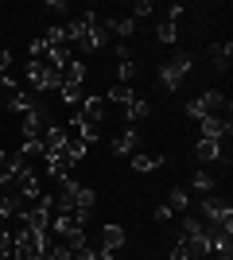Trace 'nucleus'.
<instances>
[{"instance_id":"obj_12","label":"nucleus","mask_w":233,"mask_h":260,"mask_svg":"<svg viewBox=\"0 0 233 260\" xmlns=\"http://www.w3.org/2000/svg\"><path fill=\"white\" fill-rule=\"evenodd\" d=\"M82 82H86V62H82V58H70L66 70H62V86L82 89Z\"/></svg>"},{"instance_id":"obj_26","label":"nucleus","mask_w":233,"mask_h":260,"mask_svg":"<svg viewBox=\"0 0 233 260\" xmlns=\"http://www.w3.org/2000/svg\"><path fill=\"white\" fill-rule=\"evenodd\" d=\"M152 12H155L152 0H140V4H132V20H144V16H152Z\"/></svg>"},{"instance_id":"obj_31","label":"nucleus","mask_w":233,"mask_h":260,"mask_svg":"<svg viewBox=\"0 0 233 260\" xmlns=\"http://www.w3.org/2000/svg\"><path fill=\"white\" fill-rule=\"evenodd\" d=\"M132 58V51H128V43H117V62H128Z\"/></svg>"},{"instance_id":"obj_7","label":"nucleus","mask_w":233,"mask_h":260,"mask_svg":"<svg viewBox=\"0 0 233 260\" xmlns=\"http://www.w3.org/2000/svg\"><path fill=\"white\" fill-rule=\"evenodd\" d=\"M78 117L89 120V124L97 128L101 120H105V98H82V109H78Z\"/></svg>"},{"instance_id":"obj_15","label":"nucleus","mask_w":233,"mask_h":260,"mask_svg":"<svg viewBox=\"0 0 233 260\" xmlns=\"http://www.w3.org/2000/svg\"><path fill=\"white\" fill-rule=\"evenodd\" d=\"M229 58H233V43H214L210 47V66L214 70H229Z\"/></svg>"},{"instance_id":"obj_5","label":"nucleus","mask_w":233,"mask_h":260,"mask_svg":"<svg viewBox=\"0 0 233 260\" xmlns=\"http://www.w3.org/2000/svg\"><path fill=\"white\" fill-rule=\"evenodd\" d=\"M47 113L43 109H31L27 117H23V124H20V132H23V140H43V132H47Z\"/></svg>"},{"instance_id":"obj_32","label":"nucleus","mask_w":233,"mask_h":260,"mask_svg":"<svg viewBox=\"0 0 233 260\" xmlns=\"http://www.w3.org/2000/svg\"><path fill=\"white\" fill-rule=\"evenodd\" d=\"M171 217H175V214H171V210H167V206H159V210H155V221H159V225H167Z\"/></svg>"},{"instance_id":"obj_4","label":"nucleus","mask_w":233,"mask_h":260,"mask_svg":"<svg viewBox=\"0 0 233 260\" xmlns=\"http://www.w3.org/2000/svg\"><path fill=\"white\" fill-rule=\"evenodd\" d=\"M206 229H233V210L225 202H218L214 194L202 198V217H198Z\"/></svg>"},{"instance_id":"obj_24","label":"nucleus","mask_w":233,"mask_h":260,"mask_svg":"<svg viewBox=\"0 0 233 260\" xmlns=\"http://www.w3.org/2000/svg\"><path fill=\"white\" fill-rule=\"evenodd\" d=\"M132 78H136V62L128 58V62L117 66V82H121V86H132Z\"/></svg>"},{"instance_id":"obj_9","label":"nucleus","mask_w":233,"mask_h":260,"mask_svg":"<svg viewBox=\"0 0 233 260\" xmlns=\"http://www.w3.org/2000/svg\"><path fill=\"white\" fill-rule=\"evenodd\" d=\"M8 109L12 113H31V109H39V98H35L31 89H16V93H8Z\"/></svg>"},{"instance_id":"obj_27","label":"nucleus","mask_w":233,"mask_h":260,"mask_svg":"<svg viewBox=\"0 0 233 260\" xmlns=\"http://www.w3.org/2000/svg\"><path fill=\"white\" fill-rule=\"evenodd\" d=\"M183 12H187V8H183V4H167L163 20H167V23H179V20H183Z\"/></svg>"},{"instance_id":"obj_23","label":"nucleus","mask_w":233,"mask_h":260,"mask_svg":"<svg viewBox=\"0 0 233 260\" xmlns=\"http://www.w3.org/2000/svg\"><path fill=\"white\" fill-rule=\"evenodd\" d=\"M155 35H159V43H171V47H175V39H179V23H167V20H159Z\"/></svg>"},{"instance_id":"obj_11","label":"nucleus","mask_w":233,"mask_h":260,"mask_svg":"<svg viewBox=\"0 0 233 260\" xmlns=\"http://www.w3.org/2000/svg\"><path fill=\"white\" fill-rule=\"evenodd\" d=\"M136 140H140V132H136V124L132 128H124L117 140H113V155H136Z\"/></svg>"},{"instance_id":"obj_17","label":"nucleus","mask_w":233,"mask_h":260,"mask_svg":"<svg viewBox=\"0 0 233 260\" xmlns=\"http://www.w3.org/2000/svg\"><path fill=\"white\" fill-rule=\"evenodd\" d=\"M148 113H152V101H144V98H132L128 105H124V117H128V124H136V120H144Z\"/></svg>"},{"instance_id":"obj_28","label":"nucleus","mask_w":233,"mask_h":260,"mask_svg":"<svg viewBox=\"0 0 233 260\" xmlns=\"http://www.w3.org/2000/svg\"><path fill=\"white\" fill-rule=\"evenodd\" d=\"M70 260H97V249H89V245H82L78 252H70Z\"/></svg>"},{"instance_id":"obj_18","label":"nucleus","mask_w":233,"mask_h":260,"mask_svg":"<svg viewBox=\"0 0 233 260\" xmlns=\"http://www.w3.org/2000/svg\"><path fill=\"white\" fill-rule=\"evenodd\" d=\"M105 31H113L117 39H128V35L136 31V20H128V16H121V20H109V23H105Z\"/></svg>"},{"instance_id":"obj_25","label":"nucleus","mask_w":233,"mask_h":260,"mask_svg":"<svg viewBox=\"0 0 233 260\" xmlns=\"http://www.w3.org/2000/svg\"><path fill=\"white\" fill-rule=\"evenodd\" d=\"M58 93H62V101H66V105H82V89H74V86H58Z\"/></svg>"},{"instance_id":"obj_21","label":"nucleus","mask_w":233,"mask_h":260,"mask_svg":"<svg viewBox=\"0 0 233 260\" xmlns=\"http://www.w3.org/2000/svg\"><path fill=\"white\" fill-rule=\"evenodd\" d=\"M86 152H89V148H86L82 140H74V136H70V140H66V148H62V155H66L70 163H82V159H86Z\"/></svg>"},{"instance_id":"obj_6","label":"nucleus","mask_w":233,"mask_h":260,"mask_svg":"<svg viewBox=\"0 0 233 260\" xmlns=\"http://www.w3.org/2000/svg\"><path fill=\"white\" fill-rule=\"evenodd\" d=\"M97 237H101L97 249H105V252H121V249H124V241H128V233H124L117 221H109V225H101Z\"/></svg>"},{"instance_id":"obj_22","label":"nucleus","mask_w":233,"mask_h":260,"mask_svg":"<svg viewBox=\"0 0 233 260\" xmlns=\"http://www.w3.org/2000/svg\"><path fill=\"white\" fill-rule=\"evenodd\" d=\"M105 101H117V105H128V101H132V86H121V82H117V86H109Z\"/></svg>"},{"instance_id":"obj_30","label":"nucleus","mask_w":233,"mask_h":260,"mask_svg":"<svg viewBox=\"0 0 233 260\" xmlns=\"http://www.w3.org/2000/svg\"><path fill=\"white\" fill-rule=\"evenodd\" d=\"M43 8H51V12H70V4H66V0H47Z\"/></svg>"},{"instance_id":"obj_29","label":"nucleus","mask_w":233,"mask_h":260,"mask_svg":"<svg viewBox=\"0 0 233 260\" xmlns=\"http://www.w3.org/2000/svg\"><path fill=\"white\" fill-rule=\"evenodd\" d=\"M8 66H12V51L0 47V74H8Z\"/></svg>"},{"instance_id":"obj_14","label":"nucleus","mask_w":233,"mask_h":260,"mask_svg":"<svg viewBox=\"0 0 233 260\" xmlns=\"http://www.w3.org/2000/svg\"><path fill=\"white\" fill-rule=\"evenodd\" d=\"M194 159H202V163L222 159V140H198L194 144Z\"/></svg>"},{"instance_id":"obj_10","label":"nucleus","mask_w":233,"mask_h":260,"mask_svg":"<svg viewBox=\"0 0 233 260\" xmlns=\"http://www.w3.org/2000/svg\"><path fill=\"white\" fill-rule=\"evenodd\" d=\"M70 136H74V140H82V144L89 148V144L97 140V128H93L89 120H82V117L74 113V117H70Z\"/></svg>"},{"instance_id":"obj_20","label":"nucleus","mask_w":233,"mask_h":260,"mask_svg":"<svg viewBox=\"0 0 233 260\" xmlns=\"http://www.w3.org/2000/svg\"><path fill=\"white\" fill-rule=\"evenodd\" d=\"M190 186H194L198 194H214V186H218V179H214L210 171H194V179H190Z\"/></svg>"},{"instance_id":"obj_19","label":"nucleus","mask_w":233,"mask_h":260,"mask_svg":"<svg viewBox=\"0 0 233 260\" xmlns=\"http://www.w3.org/2000/svg\"><path fill=\"white\" fill-rule=\"evenodd\" d=\"M155 167H163V159H159V155H132V171H136V175H152Z\"/></svg>"},{"instance_id":"obj_3","label":"nucleus","mask_w":233,"mask_h":260,"mask_svg":"<svg viewBox=\"0 0 233 260\" xmlns=\"http://www.w3.org/2000/svg\"><path fill=\"white\" fill-rule=\"evenodd\" d=\"M62 86V74H55L47 62H39V58H27V89H31L35 98L39 93H51V89Z\"/></svg>"},{"instance_id":"obj_16","label":"nucleus","mask_w":233,"mask_h":260,"mask_svg":"<svg viewBox=\"0 0 233 260\" xmlns=\"http://www.w3.org/2000/svg\"><path fill=\"white\" fill-rule=\"evenodd\" d=\"M171 214H187V206H190V194H187V186H175L171 194H167V202H163Z\"/></svg>"},{"instance_id":"obj_1","label":"nucleus","mask_w":233,"mask_h":260,"mask_svg":"<svg viewBox=\"0 0 233 260\" xmlns=\"http://www.w3.org/2000/svg\"><path fill=\"white\" fill-rule=\"evenodd\" d=\"M187 113L194 120H233V105L222 89H206L202 98H194L187 105Z\"/></svg>"},{"instance_id":"obj_2","label":"nucleus","mask_w":233,"mask_h":260,"mask_svg":"<svg viewBox=\"0 0 233 260\" xmlns=\"http://www.w3.org/2000/svg\"><path fill=\"white\" fill-rule=\"evenodd\" d=\"M190 66H194V58H190L187 51H175L163 66H159V86H163L167 93H175V89L183 86V78L190 74Z\"/></svg>"},{"instance_id":"obj_13","label":"nucleus","mask_w":233,"mask_h":260,"mask_svg":"<svg viewBox=\"0 0 233 260\" xmlns=\"http://www.w3.org/2000/svg\"><path fill=\"white\" fill-rule=\"evenodd\" d=\"M202 128V140H222V136H229L233 120H198Z\"/></svg>"},{"instance_id":"obj_8","label":"nucleus","mask_w":233,"mask_h":260,"mask_svg":"<svg viewBox=\"0 0 233 260\" xmlns=\"http://www.w3.org/2000/svg\"><path fill=\"white\" fill-rule=\"evenodd\" d=\"M66 140H70V132H66V128H58V124H47V132H43V155L62 152V148H66Z\"/></svg>"}]
</instances>
